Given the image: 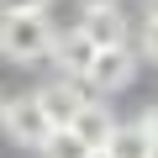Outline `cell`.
I'll use <instances>...</instances> for the list:
<instances>
[{
  "mask_svg": "<svg viewBox=\"0 0 158 158\" xmlns=\"http://www.w3.org/2000/svg\"><path fill=\"white\" fill-rule=\"evenodd\" d=\"M6 106H11V95H0V127H6Z\"/></svg>",
  "mask_w": 158,
  "mask_h": 158,
  "instance_id": "obj_14",
  "label": "cell"
},
{
  "mask_svg": "<svg viewBox=\"0 0 158 158\" xmlns=\"http://www.w3.org/2000/svg\"><path fill=\"white\" fill-rule=\"evenodd\" d=\"M53 42H58V32L48 27V16H6L0 11V58L37 63L53 53Z\"/></svg>",
  "mask_w": 158,
  "mask_h": 158,
  "instance_id": "obj_1",
  "label": "cell"
},
{
  "mask_svg": "<svg viewBox=\"0 0 158 158\" xmlns=\"http://www.w3.org/2000/svg\"><path fill=\"white\" fill-rule=\"evenodd\" d=\"M95 42L85 37V27H74V32H63L58 42H53V58H58V74H69V79H85L90 74V63H95Z\"/></svg>",
  "mask_w": 158,
  "mask_h": 158,
  "instance_id": "obj_5",
  "label": "cell"
},
{
  "mask_svg": "<svg viewBox=\"0 0 158 158\" xmlns=\"http://www.w3.org/2000/svg\"><path fill=\"white\" fill-rule=\"evenodd\" d=\"M90 158H111V153H106V148H100V153H90Z\"/></svg>",
  "mask_w": 158,
  "mask_h": 158,
  "instance_id": "obj_16",
  "label": "cell"
},
{
  "mask_svg": "<svg viewBox=\"0 0 158 158\" xmlns=\"http://www.w3.org/2000/svg\"><path fill=\"white\" fill-rule=\"evenodd\" d=\"M148 158H158V142H153V153H148Z\"/></svg>",
  "mask_w": 158,
  "mask_h": 158,
  "instance_id": "obj_17",
  "label": "cell"
},
{
  "mask_svg": "<svg viewBox=\"0 0 158 158\" xmlns=\"http://www.w3.org/2000/svg\"><path fill=\"white\" fill-rule=\"evenodd\" d=\"M53 0H0V11L6 16H48Z\"/></svg>",
  "mask_w": 158,
  "mask_h": 158,
  "instance_id": "obj_10",
  "label": "cell"
},
{
  "mask_svg": "<svg viewBox=\"0 0 158 158\" xmlns=\"http://www.w3.org/2000/svg\"><path fill=\"white\" fill-rule=\"evenodd\" d=\"M32 95H37V106L48 111V121H53V127H74V116L95 100L85 79H69V74L48 79V85H42V90H32Z\"/></svg>",
  "mask_w": 158,
  "mask_h": 158,
  "instance_id": "obj_3",
  "label": "cell"
},
{
  "mask_svg": "<svg viewBox=\"0 0 158 158\" xmlns=\"http://www.w3.org/2000/svg\"><path fill=\"white\" fill-rule=\"evenodd\" d=\"M116 127H121V121H116V116H111V106H100V100H90L85 111L74 116V132H79V142H85V148H95V153H100V148H111Z\"/></svg>",
  "mask_w": 158,
  "mask_h": 158,
  "instance_id": "obj_6",
  "label": "cell"
},
{
  "mask_svg": "<svg viewBox=\"0 0 158 158\" xmlns=\"http://www.w3.org/2000/svg\"><path fill=\"white\" fill-rule=\"evenodd\" d=\"M6 132H11L21 148H37V153H42L58 127L48 121V111L37 106V95H11V106H6Z\"/></svg>",
  "mask_w": 158,
  "mask_h": 158,
  "instance_id": "obj_4",
  "label": "cell"
},
{
  "mask_svg": "<svg viewBox=\"0 0 158 158\" xmlns=\"http://www.w3.org/2000/svg\"><path fill=\"white\" fill-rule=\"evenodd\" d=\"M85 37L95 42V48H127V16L111 6V11H85Z\"/></svg>",
  "mask_w": 158,
  "mask_h": 158,
  "instance_id": "obj_7",
  "label": "cell"
},
{
  "mask_svg": "<svg viewBox=\"0 0 158 158\" xmlns=\"http://www.w3.org/2000/svg\"><path fill=\"white\" fill-rule=\"evenodd\" d=\"M95 148H85L79 142V132L74 127H58L53 137H48V148H42V158H90Z\"/></svg>",
  "mask_w": 158,
  "mask_h": 158,
  "instance_id": "obj_9",
  "label": "cell"
},
{
  "mask_svg": "<svg viewBox=\"0 0 158 158\" xmlns=\"http://www.w3.org/2000/svg\"><path fill=\"white\" fill-rule=\"evenodd\" d=\"M106 153H111V158H148V153H153V137L132 121V127H116V137H111Z\"/></svg>",
  "mask_w": 158,
  "mask_h": 158,
  "instance_id": "obj_8",
  "label": "cell"
},
{
  "mask_svg": "<svg viewBox=\"0 0 158 158\" xmlns=\"http://www.w3.org/2000/svg\"><path fill=\"white\" fill-rule=\"evenodd\" d=\"M137 127H142V132L158 142V106H153V111H142V116H137Z\"/></svg>",
  "mask_w": 158,
  "mask_h": 158,
  "instance_id": "obj_12",
  "label": "cell"
},
{
  "mask_svg": "<svg viewBox=\"0 0 158 158\" xmlns=\"http://www.w3.org/2000/svg\"><path fill=\"white\" fill-rule=\"evenodd\" d=\"M148 16H158V0H148Z\"/></svg>",
  "mask_w": 158,
  "mask_h": 158,
  "instance_id": "obj_15",
  "label": "cell"
},
{
  "mask_svg": "<svg viewBox=\"0 0 158 158\" xmlns=\"http://www.w3.org/2000/svg\"><path fill=\"white\" fill-rule=\"evenodd\" d=\"M137 53H142L148 63H158V16L142 21V42H137Z\"/></svg>",
  "mask_w": 158,
  "mask_h": 158,
  "instance_id": "obj_11",
  "label": "cell"
},
{
  "mask_svg": "<svg viewBox=\"0 0 158 158\" xmlns=\"http://www.w3.org/2000/svg\"><path fill=\"white\" fill-rule=\"evenodd\" d=\"M79 6H85V11H111L116 0H79Z\"/></svg>",
  "mask_w": 158,
  "mask_h": 158,
  "instance_id": "obj_13",
  "label": "cell"
},
{
  "mask_svg": "<svg viewBox=\"0 0 158 158\" xmlns=\"http://www.w3.org/2000/svg\"><path fill=\"white\" fill-rule=\"evenodd\" d=\"M137 63H142V53H137L132 42H127V48H100V53H95V63H90V74H85L90 95L100 100V95L127 90V85H132V74H137Z\"/></svg>",
  "mask_w": 158,
  "mask_h": 158,
  "instance_id": "obj_2",
  "label": "cell"
}]
</instances>
